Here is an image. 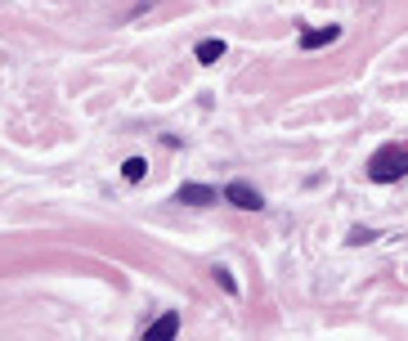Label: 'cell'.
Segmentation results:
<instances>
[{"label": "cell", "instance_id": "obj_1", "mask_svg": "<svg viewBox=\"0 0 408 341\" xmlns=\"http://www.w3.org/2000/svg\"><path fill=\"white\" fill-rule=\"evenodd\" d=\"M368 175L377 180V185H390V180H404L408 175V144H386V149L373 153V162H368Z\"/></svg>", "mask_w": 408, "mask_h": 341}, {"label": "cell", "instance_id": "obj_2", "mask_svg": "<svg viewBox=\"0 0 408 341\" xmlns=\"http://www.w3.org/2000/svg\"><path fill=\"white\" fill-rule=\"evenodd\" d=\"M225 198H229L233 206H242V211H261V206H265V202H261V193L247 185V180H233V185L225 189Z\"/></svg>", "mask_w": 408, "mask_h": 341}, {"label": "cell", "instance_id": "obj_3", "mask_svg": "<svg viewBox=\"0 0 408 341\" xmlns=\"http://www.w3.org/2000/svg\"><path fill=\"white\" fill-rule=\"evenodd\" d=\"M175 198H180V202H189V206H211V202H220V193H216V189H206V185H184Z\"/></svg>", "mask_w": 408, "mask_h": 341}, {"label": "cell", "instance_id": "obj_4", "mask_svg": "<svg viewBox=\"0 0 408 341\" xmlns=\"http://www.w3.org/2000/svg\"><path fill=\"white\" fill-rule=\"evenodd\" d=\"M175 333H180V314L175 310H166L157 323H148V341H162V337H175Z\"/></svg>", "mask_w": 408, "mask_h": 341}, {"label": "cell", "instance_id": "obj_5", "mask_svg": "<svg viewBox=\"0 0 408 341\" xmlns=\"http://www.w3.org/2000/svg\"><path fill=\"white\" fill-rule=\"evenodd\" d=\"M341 36V27H314V32H301V50H319V45H332Z\"/></svg>", "mask_w": 408, "mask_h": 341}, {"label": "cell", "instance_id": "obj_6", "mask_svg": "<svg viewBox=\"0 0 408 341\" xmlns=\"http://www.w3.org/2000/svg\"><path fill=\"white\" fill-rule=\"evenodd\" d=\"M225 58V41H202L197 45V63H220Z\"/></svg>", "mask_w": 408, "mask_h": 341}, {"label": "cell", "instance_id": "obj_7", "mask_svg": "<svg viewBox=\"0 0 408 341\" xmlns=\"http://www.w3.org/2000/svg\"><path fill=\"white\" fill-rule=\"evenodd\" d=\"M144 170H148L144 157H126V162H121V175H126L130 185H135V180H144Z\"/></svg>", "mask_w": 408, "mask_h": 341}, {"label": "cell", "instance_id": "obj_8", "mask_svg": "<svg viewBox=\"0 0 408 341\" xmlns=\"http://www.w3.org/2000/svg\"><path fill=\"white\" fill-rule=\"evenodd\" d=\"M377 234H373V229H354V234H350V242H354V247H359V242H373Z\"/></svg>", "mask_w": 408, "mask_h": 341}, {"label": "cell", "instance_id": "obj_9", "mask_svg": "<svg viewBox=\"0 0 408 341\" xmlns=\"http://www.w3.org/2000/svg\"><path fill=\"white\" fill-rule=\"evenodd\" d=\"M216 278H220V287H225V292H233V287H238V283H233V274H229V270H216Z\"/></svg>", "mask_w": 408, "mask_h": 341}]
</instances>
